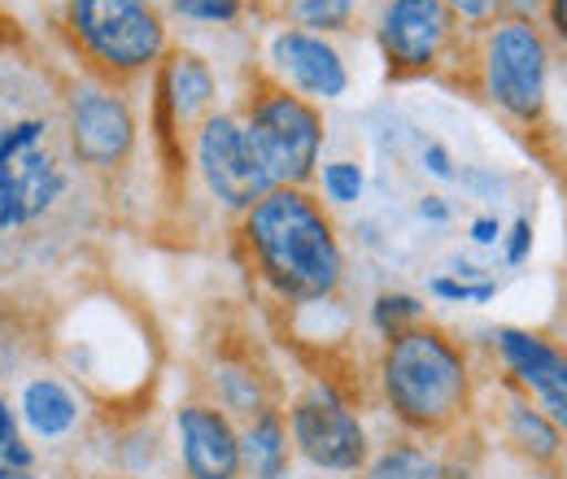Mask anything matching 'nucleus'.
<instances>
[{"instance_id": "f257e3e1", "label": "nucleus", "mask_w": 567, "mask_h": 479, "mask_svg": "<svg viewBox=\"0 0 567 479\" xmlns=\"http://www.w3.org/2000/svg\"><path fill=\"white\" fill-rule=\"evenodd\" d=\"M245 240L262 279L280 296L319 301L341 283L346 258L332 218L306 188H271L258 206L245 209Z\"/></svg>"}, {"instance_id": "f03ea898", "label": "nucleus", "mask_w": 567, "mask_h": 479, "mask_svg": "<svg viewBox=\"0 0 567 479\" xmlns=\"http://www.w3.org/2000/svg\"><path fill=\"white\" fill-rule=\"evenodd\" d=\"M380 384L393 414L415 431L454 427L472 402V375L463 348L424 323L389 341L380 362Z\"/></svg>"}, {"instance_id": "7ed1b4c3", "label": "nucleus", "mask_w": 567, "mask_h": 479, "mask_svg": "<svg viewBox=\"0 0 567 479\" xmlns=\"http://www.w3.org/2000/svg\"><path fill=\"white\" fill-rule=\"evenodd\" d=\"M71 170L49 114H0V236H22L66 197Z\"/></svg>"}, {"instance_id": "20e7f679", "label": "nucleus", "mask_w": 567, "mask_h": 479, "mask_svg": "<svg viewBox=\"0 0 567 479\" xmlns=\"http://www.w3.org/2000/svg\"><path fill=\"white\" fill-rule=\"evenodd\" d=\"M245 132L276 188H301L315 175L323 148V118L306 96L288 87H262L249 105Z\"/></svg>"}, {"instance_id": "39448f33", "label": "nucleus", "mask_w": 567, "mask_h": 479, "mask_svg": "<svg viewBox=\"0 0 567 479\" xmlns=\"http://www.w3.org/2000/svg\"><path fill=\"white\" fill-rule=\"evenodd\" d=\"M71 31L83 53L114 74L153 66L166 49V27L153 0H71Z\"/></svg>"}, {"instance_id": "423d86ee", "label": "nucleus", "mask_w": 567, "mask_h": 479, "mask_svg": "<svg viewBox=\"0 0 567 479\" xmlns=\"http://www.w3.org/2000/svg\"><path fill=\"white\" fill-rule=\"evenodd\" d=\"M546 70L550 53L533 22L502 18L485 40V92L515 123H537L546 110Z\"/></svg>"}, {"instance_id": "0eeeda50", "label": "nucleus", "mask_w": 567, "mask_h": 479, "mask_svg": "<svg viewBox=\"0 0 567 479\" xmlns=\"http://www.w3.org/2000/svg\"><path fill=\"white\" fill-rule=\"evenodd\" d=\"M197 166L210 184V192L227 209H254L276 184L267 179L254 139L245 132V123L227 118V114H210L197 132Z\"/></svg>"}, {"instance_id": "6e6552de", "label": "nucleus", "mask_w": 567, "mask_h": 479, "mask_svg": "<svg viewBox=\"0 0 567 479\" xmlns=\"http://www.w3.org/2000/svg\"><path fill=\"white\" fill-rule=\"evenodd\" d=\"M288 423H292V445L315 467L358 471L367 462V431L328 384H310V393L292 402Z\"/></svg>"}, {"instance_id": "1a4fd4ad", "label": "nucleus", "mask_w": 567, "mask_h": 479, "mask_svg": "<svg viewBox=\"0 0 567 479\" xmlns=\"http://www.w3.org/2000/svg\"><path fill=\"white\" fill-rule=\"evenodd\" d=\"M66 139H71L74 162L92 170H110L132 153V139H136L132 110L114 92L96 83H79L66 110Z\"/></svg>"}, {"instance_id": "9d476101", "label": "nucleus", "mask_w": 567, "mask_h": 479, "mask_svg": "<svg viewBox=\"0 0 567 479\" xmlns=\"http://www.w3.org/2000/svg\"><path fill=\"white\" fill-rule=\"evenodd\" d=\"M454 31L445 0H389L380 13V49L393 74H424Z\"/></svg>"}, {"instance_id": "9b49d317", "label": "nucleus", "mask_w": 567, "mask_h": 479, "mask_svg": "<svg viewBox=\"0 0 567 479\" xmlns=\"http://www.w3.org/2000/svg\"><path fill=\"white\" fill-rule=\"evenodd\" d=\"M497 353L506 357L511 375L537 397V406L555 418V427H567V353L559 344L542 341L519 327L497 332Z\"/></svg>"}, {"instance_id": "f8f14e48", "label": "nucleus", "mask_w": 567, "mask_h": 479, "mask_svg": "<svg viewBox=\"0 0 567 479\" xmlns=\"http://www.w3.org/2000/svg\"><path fill=\"white\" fill-rule=\"evenodd\" d=\"M271 62L292 83V92L310 101H337L350 87V70L341 62V53L323 35H310L297 27H288L271 40Z\"/></svg>"}, {"instance_id": "ddd939ff", "label": "nucleus", "mask_w": 567, "mask_h": 479, "mask_svg": "<svg viewBox=\"0 0 567 479\" xmlns=\"http://www.w3.org/2000/svg\"><path fill=\"white\" fill-rule=\"evenodd\" d=\"M179 454L193 479H236L240 458V436L214 406H184L179 410Z\"/></svg>"}, {"instance_id": "4468645a", "label": "nucleus", "mask_w": 567, "mask_h": 479, "mask_svg": "<svg viewBox=\"0 0 567 479\" xmlns=\"http://www.w3.org/2000/svg\"><path fill=\"white\" fill-rule=\"evenodd\" d=\"M162 92H166V110L175 118V127H193L214 101V74L210 66L197 58V53H175L166 62V79H162Z\"/></svg>"}, {"instance_id": "2eb2a0df", "label": "nucleus", "mask_w": 567, "mask_h": 479, "mask_svg": "<svg viewBox=\"0 0 567 479\" xmlns=\"http://www.w3.org/2000/svg\"><path fill=\"white\" fill-rule=\"evenodd\" d=\"M240 458L258 479H280L288 471V436L280 414L262 410L249 423V431L240 436Z\"/></svg>"}, {"instance_id": "dca6fc26", "label": "nucleus", "mask_w": 567, "mask_h": 479, "mask_svg": "<svg viewBox=\"0 0 567 479\" xmlns=\"http://www.w3.org/2000/svg\"><path fill=\"white\" fill-rule=\"evenodd\" d=\"M22 414L31 423L35 436H62L74 427V397L58 384V379H35L22 393Z\"/></svg>"}, {"instance_id": "f3484780", "label": "nucleus", "mask_w": 567, "mask_h": 479, "mask_svg": "<svg viewBox=\"0 0 567 479\" xmlns=\"http://www.w3.org/2000/svg\"><path fill=\"white\" fill-rule=\"evenodd\" d=\"M506 423H511V440H515L533 462H550V458H559V445H564V440H559V427H555L550 414H542V406L511 397Z\"/></svg>"}, {"instance_id": "a211bd4d", "label": "nucleus", "mask_w": 567, "mask_h": 479, "mask_svg": "<svg viewBox=\"0 0 567 479\" xmlns=\"http://www.w3.org/2000/svg\"><path fill=\"white\" fill-rule=\"evenodd\" d=\"M362 479H450V476H445V467L436 458H427L424 449H415V445H389L367 467Z\"/></svg>"}, {"instance_id": "6ab92c4d", "label": "nucleus", "mask_w": 567, "mask_h": 479, "mask_svg": "<svg viewBox=\"0 0 567 479\" xmlns=\"http://www.w3.org/2000/svg\"><path fill=\"white\" fill-rule=\"evenodd\" d=\"M354 4L358 0H292L288 13L297 22V31L319 35V31H341L354 18Z\"/></svg>"}, {"instance_id": "aec40b11", "label": "nucleus", "mask_w": 567, "mask_h": 479, "mask_svg": "<svg viewBox=\"0 0 567 479\" xmlns=\"http://www.w3.org/2000/svg\"><path fill=\"white\" fill-rule=\"evenodd\" d=\"M420 319H424V305L415 301V296H406V292H384L380 301H375V327L393 341L398 332H411V327H420Z\"/></svg>"}, {"instance_id": "412c9836", "label": "nucleus", "mask_w": 567, "mask_h": 479, "mask_svg": "<svg viewBox=\"0 0 567 479\" xmlns=\"http://www.w3.org/2000/svg\"><path fill=\"white\" fill-rule=\"evenodd\" d=\"M218 393H223V402H227V410H240V414H258L267 410L262 406V393H258V375H249V371H223L218 375Z\"/></svg>"}, {"instance_id": "4be33fe9", "label": "nucleus", "mask_w": 567, "mask_h": 479, "mask_svg": "<svg viewBox=\"0 0 567 479\" xmlns=\"http://www.w3.org/2000/svg\"><path fill=\"white\" fill-rule=\"evenodd\" d=\"M323 192H328V201L350 206V201L362 197V170H358L354 162H332V166H323Z\"/></svg>"}, {"instance_id": "5701e85b", "label": "nucleus", "mask_w": 567, "mask_h": 479, "mask_svg": "<svg viewBox=\"0 0 567 479\" xmlns=\"http://www.w3.org/2000/svg\"><path fill=\"white\" fill-rule=\"evenodd\" d=\"M175 9L197 22H231L240 13V0H175Z\"/></svg>"}, {"instance_id": "b1692460", "label": "nucleus", "mask_w": 567, "mask_h": 479, "mask_svg": "<svg viewBox=\"0 0 567 479\" xmlns=\"http://www.w3.org/2000/svg\"><path fill=\"white\" fill-rule=\"evenodd\" d=\"M432 292H436V296H450V301H489L497 288L494 283L467 288V283H454V279H432Z\"/></svg>"}, {"instance_id": "393cba45", "label": "nucleus", "mask_w": 567, "mask_h": 479, "mask_svg": "<svg viewBox=\"0 0 567 479\" xmlns=\"http://www.w3.org/2000/svg\"><path fill=\"white\" fill-rule=\"evenodd\" d=\"M528 244H533V222H528V218H519V222L511 227V244H506V262H511V267H519V262L528 258Z\"/></svg>"}, {"instance_id": "a878e982", "label": "nucleus", "mask_w": 567, "mask_h": 479, "mask_svg": "<svg viewBox=\"0 0 567 479\" xmlns=\"http://www.w3.org/2000/svg\"><path fill=\"white\" fill-rule=\"evenodd\" d=\"M497 4H502V0H445V9H450V13H463V18H472V22L494 18Z\"/></svg>"}, {"instance_id": "bb28decb", "label": "nucleus", "mask_w": 567, "mask_h": 479, "mask_svg": "<svg viewBox=\"0 0 567 479\" xmlns=\"http://www.w3.org/2000/svg\"><path fill=\"white\" fill-rule=\"evenodd\" d=\"M424 166L432 170V175H441V179H450V175H454V166H450V157H445V148H441V144H427Z\"/></svg>"}, {"instance_id": "cd10ccee", "label": "nucleus", "mask_w": 567, "mask_h": 479, "mask_svg": "<svg viewBox=\"0 0 567 479\" xmlns=\"http://www.w3.org/2000/svg\"><path fill=\"white\" fill-rule=\"evenodd\" d=\"M472 240H476V244H494L497 218H476V222H472Z\"/></svg>"}, {"instance_id": "c85d7f7f", "label": "nucleus", "mask_w": 567, "mask_h": 479, "mask_svg": "<svg viewBox=\"0 0 567 479\" xmlns=\"http://www.w3.org/2000/svg\"><path fill=\"white\" fill-rule=\"evenodd\" d=\"M18 436H13V414H9V406H4V397H0V454L13 445Z\"/></svg>"}, {"instance_id": "c756f323", "label": "nucleus", "mask_w": 567, "mask_h": 479, "mask_svg": "<svg viewBox=\"0 0 567 479\" xmlns=\"http://www.w3.org/2000/svg\"><path fill=\"white\" fill-rule=\"evenodd\" d=\"M550 27H555V35L567 44V0H550Z\"/></svg>"}, {"instance_id": "7c9ffc66", "label": "nucleus", "mask_w": 567, "mask_h": 479, "mask_svg": "<svg viewBox=\"0 0 567 479\" xmlns=\"http://www.w3.org/2000/svg\"><path fill=\"white\" fill-rule=\"evenodd\" d=\"M420 214H424V218H436V222H445V206H441V197H424Z\"/></svg>"}]
</instances>
